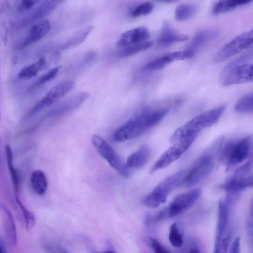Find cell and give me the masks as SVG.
Instances as JSON below:
<instances>
[{"label":"cell","mask_w":253,"mask_h":253,"mask_svg":"<svg viewBox=\"0 0 253 253\" xmlns=\"http://www.w3.org/2000/svg\"><path fill=\"white\" fill-rule=\"evenodd\" d=\"M224 137H220L213 145L203 154L184 174L180 186L189 188L203 180L212 171L215 164V156L219 154Z\"/></svg>","instance_id":"1"},{"label":"cell","mask_w":253,"mask_h":253,"mask_svg":"<svg viewBox=\"0 0 253 253\" xmlns=\"http://www.w3.org/2000/svg\"><path fill=\"white\" fill-rule=\"evenodd\" d=\"M225 110L224 105L220 106L196 116L178 128L170 138L171 142L192 136L197 137L203 129L215 124Z\"/></svg>","instance_id":"2"},{"label":"cell","mask_w":253,"mask_h":253,"mask_svg":"<svg viewBox=\"0 0 253 253\" xmlns=\"http://www.w3.org/2000/svg\"><path fill=\"white\" fill-rule=\"evenodd\" d=\"M151 109L148 107L141 108L120 126L113 134V139L121 142L137 138L148 128L146 125V119Z\"/></svg>","instance_id":"3"},{"label":"cell","mask_w":253,"mask_h":253,"mask_svg":"<svg viewBox=\"0 0 253 253\" xmlns=\"http://www.w3.org/2000/svg\"><path fill=\"white\" fill-rule=\"evenodd\" d=\"M251 138L247 136L238 140H223L219 152V158L227 167L237 165L250 155Z\"/></svg>","instance_id":"4"},{"label":"cell","mask_w":253,"mask_h":253,"mask_svg":"<svg viewBox=\"0 0 253 253\" xmlns=\"http://www.w3.org/2000/svg\"><path fill=\"white\" fill-rule=\"evenodd\" d=\"M200 195V189H194L177 195L167 207L153 218V220L162 221L181 214L196 202Z\"/></svg>","instance_id":"5"},{"label":"cell","mask_w":253,"mask_h":253,"mask_svg":"<svg viewBox=\"0 0 253 253\" xmlns=\"http://www.w3.org/2000/svg\"><path fill=\"white\" fill-rule=\"evenodd\" d=\"M184 174L183 171H179L164 179L144 198V204L154 208L165 203L169 195L181 185Z\"/></svg>","instance_id":"6"},{"label":"cell","mask_w":253,"mask_h":253,"mask_svg":"<svg viewBox=\"0 0 253 253\" xmlns=\"http://www.w3.org/2000/svg\"><path fill=\"white\" fill-rule=\"evenodd\" d=\"M91 143L100 155L103 157L120 175L125 178L129 176L130 172L115 150L103 138L94 134Z\"/></svg>","instance_id":"7"},{"label":"cell","mask_w":253,"mask_h":253,"mask_svg":"<svg viewBox=\"0 0 253 253\" xmlns=\"http://www.w3.org/2000/svg\"><path fill=\"white\" fill-rule=\"evenodd\" d=\"M196 137H189L175 142L155 162L151 169L150 173L167 167L178 159L189 149Z\"/></svg>","instance_id":"8"},{"label":"cell","mask_w":253,"mask_h":253,"mask_svg":"<svg viewBox=\"0 0 253 253\" xmlns=\"http://www.w3.org/2000/svg\"><path fill=\"white\" fill-rule=\"evenodd\" d=\"M253 81V64L245 63L228 69H223L220 82L222 85L229 86Z\"/></svg>","instance_id":"9"},{"label":"cell","mask_w":253,"mask_h":253,"mask_svg":"<svg viewBox=\"0 0 253 253\" xmlns=\"http://www.w3.org/2000/svg\"><path fill=\"white\" fill-rule=\"evenodd\" d=\"M75 86V83L72 80L65 81L59 84L52 88L42 99L35 104L27 116L29 117L53 104L72 91Z\"/></svg>","instance_id":"10"},{"label":"cell","mask_w":253,"mask_h":253,"mask_svg":"<svg viewBox=\"0 0 253 253\" xmlns=\"http://www.w3.org/2000/svg\"><path fill=\"white\" fill-rule=\"evenodd\" d=\"M252 44L253 41L249 32L243 33L221 48L215 55L214 61L216 63L222 62Z\"/></svg>","instance_id":"11"},{"label":"cell","mask_w":253,"mask_h":253,"mask_svg":"<svg viewBox=\"0 0 253 253\" xmlns=\"http://www.w3.org/2000/svg\"><path fill=\"white\" fill-rule=\"evenodd\" d=\"M149 37V32L147 28L137 27L123 33L118 40L117 45L119 47L124 48L145 42Z\"/></svg>","instance_id":"12"},{"label":"cell","mask_w":253,"mask_h":253,"mask_svg":"<svg viewBox=\"0 0 253 253\" xmlns=\"http://www.w3.org/2000/svg\"><path fill=\"white\" fill-rule=\"evenodd\" d=\"M229 222V208L228 203L220 200L218 203V215L216 235L215 242V249L223 237L230 234L228 230Z\"/></svg>","instance_id":"13"},{"label":"cell","mask_w":253,"mask_h":253,"mask_svg":"<svg viewBox=\"0 0 253 253\" xmlns=\"http://www.w3.org/2000/svg\"><path fill=\"white\" fill-rule=\"evenodd\" d=\"M188 39L187 35L177 32L167 21H164L158 42L162 47H168L176 42L186 41Z\"/></svg>","instance_id":"14"},{"label":"cell","mask_w":253,"mask_h":253,"mask_svg":"<svg viewBox=\"0 0 253 253\" xmlns=\"http://www.w3.org/2000/svg\"><path fill=\"white\" fill-rule=\"evenodd\" d=\"M51 24L49 21L44 19L33 25L28 35L21 42L19 48H23L39 41L50 31Z\"/></svg>","instance_id":"15"},{"label":"cell","mask_w":253,"mask_h":253,"mask_svg":"<svg viewBox=\"0 0 253 253\" xmlns=\"http://www.w3.org/2000/svg\"><path fill=\"white\" fill-rule=\"evenodd\" d=\"M60 3L56 0H45L35 9L26 15L20 22V25L24 26L40 18L53 10Z\"/></svg>","instance_id":"16"},{"label":"cell","mask_w":253,"mask_h":253,"mask_svg":"<svg viewBox=\"0 0 253 253\" xmlns=\"http://www.w3.org/2000/svg\"><path fill=\"white\" fill-rule=\"evenodd\" d=\"M150 155L149 148L147 145H142L127 158L125 166L128 169L141 168L147 163Z\"/></svg>","instance_id":"17"},{"label":"cell","mask_w":253,"mask_h":253,"mask_svg":"<svg viewBox=\"0 0 253 253\" xmlns=\"http://www.w3.org/2000/svg\"><path fill=\"white\" fill-rule=\"evenodd\" d=\"M217 31L213 29L204 30L197 33L187 45L186 50L194 55L196 51L206 42L215 39L218 36Z\"/></svg>","instance_id":"18"},{"label":"cell","mask_w":253,"mask_h":253,"mask_svg":"<svg viewBox=\"0 0 253 253\" xmlns=\"http://www.w3.org/2000/svg\"><path fill=\"white\" fill-rule=\"evenodd\" d=\"M1 208L4 215V227L6 235L10 244L13 246L17 245V235L13 215L9 209L4 205Z\"/></svg>","instance_id":"19"},{"label":"cell","mask_w":253,"mask_h":253,"mask_svg":"<svg viewBox=\"0 0 253 253\" xmlns=\"http://www.w3.org/2000/svg\"><path fill=\"white\" fill-rule=\"evenodd\" d=\"M93 28V25H89L79 30L61 45V48L65 50L78 46L86 39Z\"/></svg>","instance_id":"20"},{"label":"cell","mask_w":253,"mask_h":253,"mask_svg":"<svg viewBox=\"0 0 253 253\" xmlns=\"http://www.w3.org/2000/svg\"><path fill=\"white\" fill-rule=\"evenodd\" d=\"M47 67L44 58L39 59L36 62L23 67L19 72L18 77L23 80H29L36 77L39 72L45 70Z\"/></svg>","instance_id":"21"},{"label":"cell","mask_w":253,"mask_h":253,"mask_svg":"<svg viewBox=\"0 0 253 253\" xmlns=\"http://www.w3.org/2000/svg\"><path fill=\"white\" fill-rule=\"evenodd\" d=\"M30 181L34 191L38 195H43L48 187V181L45 174L42 170L33 171L30 177Z\"/></svg>","instance_id":"22"},{"label":"cell","mask_w":253,"mask_h":253,"mask_svg":"<svg viewBox=\"0 0 253 253\" xmlns=\"http://www.w3.org/2000/svg\"><path fill=\"white\" fill-rule=\"evenodd\" d=\"M253 0H220L215 4L212 13L218 15L231 11L237 7L246 4Z\"/></svg>","instance_id":"23"},{"label":"cell","mask_w":253,"mask_h":253,"mask_svg":"<svg viewBox=\"0 0 253 253\" xmlns=\"http://www.w3.org/2000/svg\"><path fill=\"white\" fill-rule=\"evenodd\" d=\"M5 153L7 166L10 172L14 191L15 196H18L19 193V180L17 171L13 166V153L9 145L5 146Z\"/></svg>","instance_id":"24"},{"label":"cell","mask_w":253,"mask_h":253,"mask_svg":"<svg viewBox=\"0 0 253 253\" xmlns=\"http://www.w3.org/2000/svg\"><path fill=\"white\" fill-rule=\"evenodd\" d=\"M153 45L151 41H145L139 43L131 45L123 48L119 53V56L121 57H126L131 56L139 52L146 50Z\"/></svg>","instance_id":"25"},{"label":"cell","mask_w":253,"mask_h":253,"mask_svg":"<svg viewBox=\"0 0 253 253\" xmlns=\"http://www.w3.org/2000/svg\"><path fill=\"white\" fill-rule=\"evenodd\" d=\"M197 12V7L193 4H182L179 5L175 12V18L179 21L187 20L193 16Z\"/></svg>","instance_id":"26"},{"label":"cell","mask_w":253,"mask_h":253,"mask_svg":"<svg viewBox=\"0 0 253 253\" xmlns=\"http://www.w3.org/2000/svg\"><path fill=\"white\" fill-rule=\"evenodd\" d=\"M235 110L239 113H246L253 111V93L242 96L236 103Z\"/></svg>","instance_id":"27"},{"label":"cell","mask_w":253,"mask_h":253,"mask_svg":"<svg viewBox=\"0 0 253 253\" xmlns=\"http://www.w3.org/2000/svg\"><path fill=\"white\" fill-rule=\"evenodd\" d=\"M168 238L169 242L174 247L180 248L183 246V237L177 222L173 223L170 226Z\"/></svg>","instance_id":"28"},{"label":"cell","mask_w":253,"mask_h":253,"mask_svg":"<svg viewBox=\"0 0 253 253\" xmlns=\"http://www.w3.org/2000/svg\"><path fill=\"white\" fill-rule=\"evenodd\" d=\"M234 187L241 191L248 187H253V173L242 177H232Z\"/></svg>","instance_id":"29"},{"label":"cell","mask_w":253,"mask_h":253,"mask_svg":"<svg viewBox=\"0 0 253 253\" xmlns=\"http://www.w3.org/2000/svg\"><path fill=\"white\" fill-rule=\"evenodd\" d=\"M60 66L54 67L53 69L50 70L46 73L42 75L33 84V85L30 89V90L35 89L36 88L44 85L46 83L53 80L54 78L56 77V76L58 74V73L60 70Z\"/></svg>","instance_id":"30"},{"label":"cell","mask_w":253,"mask_h":253,"mask_svg":"<svg viewBox=\"0 0 253 253\" xmlns=\"http://www.w3.org/2000/svg\"><path fill=\"white\" fill-rule=\"evenodd\" d=\"M16 202L19 207L23 215L26 229L27 230H30L34 225L35 223V218L33 214L29 211L27 208L24 206L20 199L19 198L18 196H15Z\"/></svg>","instance_id":"31"},{"label":"cell","mask_w":253,"mask_h":253,"mask_svg":"<svg viewBox=\"0 0 253 253\" xmlns=\"http://www.w3.org/2000/svg\"><path fill=\"white\" fill-rule=\"evenodd\" d=\"M168 64V61L164 55L145 64L142 69L145 71H154L164 68Z\"/></svg>","instance_id":"32"},{"label":"cell","mask_w":253,"mask_h":253,"mask_svg":"<svg viewBox=\"0 0 253 253\" xmlns=\"http://www.w3.org/2000/svg\"><path fill=\"white\" fill-rule=\"evenodd\" d=\"M153 6L149 2L143 3L137 7L131 13L133 17H137L142 15H146L151 12Z\"/></svg>","instance_id":"33"},{"label":"cell","mask_w":253,"mask_h":253,"mask_svg":"<svg viewBox=\"0 0 253 253\" xmlns=\"http://www.w3.org/2000/svg\"><path fill=\"white\" fill-rule=\"evenodd\" d=\"M147 245L156 253H167L170 251L162 245L156 239L147 237L146 239Z\"/></svg>","instance_id":"34"},{"label":"cell","mask_w":253,"mask_h":253,"mask_svg":"<svg viewBox=\"0 0 253 253\" xmlns=\"http://www.w3.org/2000/svg\"><path fill=\"white\" fill-rule=\"evenodd\" d=\"M253 57V49L244 53L237 59L231 62L224 67V69H228L237 65L247 63Z\"/></svg>","instance_id":"35"},{"label":"cell","mask_w":253,"mask_h":253,"mask_svg":"<svg viewBox=\"0 0 253 253\" xmlns=\"http://www.w3.org/2000/svg\"><path fill=\"white\" fill-rule=\"evenodd\" d=\"M41 0H21L17 7V11L21 12L30 9L35 5L39 3Z\"/></svg>","instance_id":"36"},{"label":"cell","mask_w":253,"mask_h":253,"mask_svg":"<svg viewBox=\"0 0 253 253\" xmlns=\"http://www.w3.org/2000/svg\"><path fill=\"white\" fill-rule=\"evenodd\" d=\"M186 250L191 253H200V249L196 241L192 238H189L187 241Z\"/></svg>","instance_id":"37"},{"label":"cell","mask_w":253,"mask_h":253,"mask_svg":"<svg viewBox=\"0 0 253 253\" xmlns=\"http://www.w3.org/2000/svg\"><path fill=\"white\" fill-rule=\"evenodd\" d=\"M240 238L237 237L232 242L230 247L229 252L230 253H238L240 250Z\"/></svg>","instance_id":"38"},{"label":"cell","mask_w":253,"mask_h":253,"mask_svg":"<svg viewBox=\"0 0 253 253\" xmlns=\"http://www.w3.org/2000/svg\"><path fill=\"white\" fill-rule=\"evenodd\" d=\"M248 226L250 231H252L253 230V198L250 209Z\"/></svg>","instance_id":"39"},{"label":"cell","mask_w":253,"mask_h":253,"mask_svg":"<svg viewBox=\"0 0 253 253\" xmlns=\"http://www.w3.org/2000/svg\"><path fill=\"white\" fill-rule=\"evenodd\" d=\"M105 252H116L115 248L111 242L109 240H108L106 242V248L104 251Z\"/></svg>","instance_id":"40"},{"label":"cell","mask_w":253,"mask_h":253,"mask_svg":"<svg viewBox=\"0 0 253 253\" xmlns=\"http://www.w3.org/2000/svg\"><path fill=\"white\" fill-rule=\"evenodd\" d=\"M0 249L1 253H6V243L4 239L2 237L0 238Z\"/></svg>","instance_id":"41"},{"label":"cell","mask_w":253,"mask_h":253,"mask_svg":"<svg viewBox=\"0 0 253 253\" xmlns=\"http://www.w3.org/2000/svg\"><path fill=\"white\" fill-rule=\"evenodd\" d=\"M180 0H157L159 3H172L179 1Z\"/></svg>","instance_id":"42"},{"label":"cell","mask_w":253,"mask_h":253,"mask_svg":"<svg viewBox=\"0 0 253 253\" xmlns=\"http://www.w3.org/2000/svg\"><path fill=\"white\" fill-rule=\"evenodd\" d=\"M249 33L250 34V35H251L252 39L253 40V29L252 30H251V31H250Z\"/></svg>","instance_id":"43"},{"label":"cell","mask_w":253,"mask_h":253,"mask_svg":"<svg viewBox=\"0 0 253 253\" xmlns=\"http://www.w3.org/2000/svg\"><path fill=\"white\" fill-rule=\"evenodd\" d=\"M56 0L59 3H60L61 4L63 2H64V1H65L66 0Z\"/></svg>","instance_id":"44"},{"label":"cell","mask_w":253,"mask_h":253,"mask_svg":"<svg viewBox=\"0 0 253 253\" xmlns=\"http://www.w3.org/2000/svg\"><path fill=\"white\" fill-rule=\"evenodd\" d=\"M252 246H253V241H252Z\"/></svg>","instance_id":"45"}]
</instances>
